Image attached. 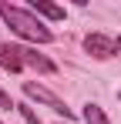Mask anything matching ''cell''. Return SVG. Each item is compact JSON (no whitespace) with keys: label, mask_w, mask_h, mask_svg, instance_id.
<instances>
[{"label":"cell","mask_w":121,"mask_h":124,"mask_svg":"<svg viewBox=\"0 0 121 124\" xmlns=\"http://www.w3.org/2000/svg\"><path fill=\"white\" fill-rule=\"evenodd\" d=\"M0 14H3V20L14 27V34H20V37H27V40H34V44H47V40H51V30H47L30 10H20V7L3 3Z\"/></svg>","instance_id":"1"},{"label":"cell","mask_w":121,"mask_h":124,"mask_svg":"<svg viewBox=\"0 0 121 124\" xmlns=\"http://www.w3.org/2000/svg\"><path fill=\"white\" fill-rule=\"evenodd\" d=\"M24 94L27 97H34V101H40V104H47L51 111H57V114H64V117H71V107H64V101L60 97H54L51 91H44V87H37V84H24Z\"/></svg>","instance_id":"2"},{"label":"cell","mask_w":121,"mask_h":124,"mask_svg":"<svg viewBox=\"0 0 121 124\" xmlns=\"http://www.w3.org/2000/svg\"><path fill=\"white\" fill-rule=\"evenodd\" d=\"M84 47H87V54H94L98 61H104V57H111V54L118 50V44L111 40V37H104V34H91V37L84 40Z\"/></svg>","instance_id":"3"},{"label":"cell","mask_w":121,"mask_h":124,"mask_svg":"<svg viewBox=\"0 0 121 124\" xmlns=\"http://www.w3.org/2000/svg\"><path fill=\"white\" fill-rule=\"evenodd\" d=\"M0 67L3 70H10V74H17L20 67V54H17V47H10V44H0Z\"/></svg>","instance_id":"4"},{"label":"cell","mask_w":121,"mask_h":124,"mask_svg":"<svg viewBox=\"0 0 121 124\" xmlns=\"http://www.w3.org/2000/svg\"><path fill=\"white\" fill-rule=\"evenodd\" d=\"M30 10H34V14H44V17H51V20H60V17H64V10L54 7V3H47V0H34Z\"/></svg>","instance_id":"5"},{"label":"cell","mask_w":121,"mask_h":124,"mask_svg":"<svg viewBox=\"0 0 121 124\" xmlns=\"http://www.w3.org/2000/svg\"><path fill=\"white\" fill-rule=\"evenodd\" d=\"M84 121H87V124H111L98 104H87V107H84Z\"/></svg>","instance_id":"6"},{"label":"cell","mask_w":121,"mask_h":124,"mask_svg":"<svg viewBox=\"0 0 121 124\" xmlns=\"http://www.w3.org/2000/svg\"><path fill=\"white\" fill-rule=\"evenodd\" d=\"M17 111H20V114H24V121H27V124H40V117H37V114H34V111H30V107H27V104H20Z\"/></svg>","instance_id":"7"},{"label":"cell","mask_w":121,"mask_h":124,"mask_svg":"<svg viewBox=\"0 0 121 124\" xmlns=\"http://www.w3.org/2000/svg\"><path fill=\"white\" fill-rule=\"evenodd\" d=\"M0 107H14V104H10V97H7L3 91H0Z\"/></svg>","instance_id":"8"},{"label":"cell","mask_w":121,"mask_h":124,"mask_svg":"<svg viewBox=\"0 0 121 124\" xmlns=\"http://www.w3.org/2000/svg\"><path fill=\"white\" fill-rule=\"evenodd\" d=\"M118 47H121V37H118Z\"/></svg>","instance_id":"9"}]
</instances>
